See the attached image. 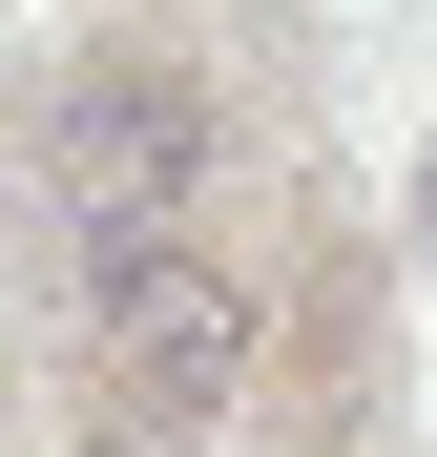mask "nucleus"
I'll list each match as a JSON object with an SVG mask.
<instances>
[{
	"mask_svg": "<svg viewBox=\"0 0 437 457\" xmlns=\"http://www.w3.org/2000/svg\"><path fill=\"white\" fill-rule=\"evenodd\" d=\"M188 187H208V84L188 62H63V104H42V228H63V270L125 291V270H167L188 250Z\"/></svg>",
	"mask_w": 437,
	"mask_h": 457,
	"instance_id": "obj_1",
	"label": "nucleus"
},
{
	"mask_svg": "<svg viewBox=\"0 0 437 457\" xmlns=\"http://www.w3.org/2000/svg\"><path fill=\"white\" fill-rule=\"evenodd\" d=\"M84 333H105V416H125V436H208V416L250 395V291L208 270V250L84 291Z\"/></svg>",
	"mask_w": 437,
	"mask_h": 457,
	"instance_id": "obj_2",
	"label": "nucleus"
}]
</instances>
